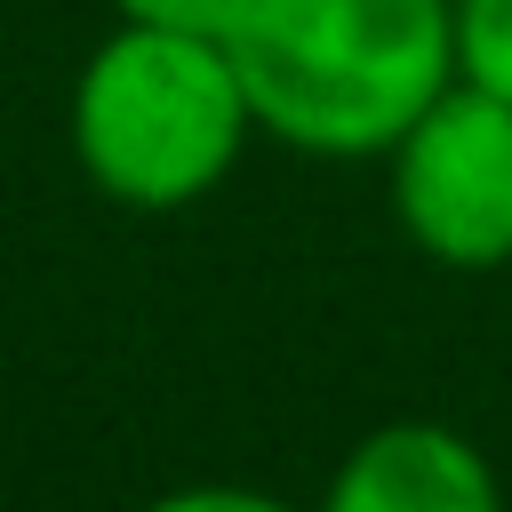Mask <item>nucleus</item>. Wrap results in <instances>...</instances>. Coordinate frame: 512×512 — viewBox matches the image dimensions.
Returning a JSON list of instances; mask_svg holds the SVG:
<instances>
[{"label":"nucleus","instance_id":"39448f33","mask_svg":"<svg viewBox=\"0 0 512 512\" xmlns=\"http://www.w3.org/2000/svg\"><path fill=\"white\" fill-rule=\"evenodd\" d=\"M456 80L512 96V0H456Z\"/></svg>","mask_w":512,"mask_h":512},{"label":"nucleus","instance_id":"7ed1b4c3","mask_svg":"<svg viewBox=\"0 0 512 512\" xmlns=\"http://www.w3.org/2000/svg\"><path fill=\"white\" fill-rule=\"evenodd\" d=\"M384 176L416 256L448 272L512 264V96L448 80L384 152Z\"/></svg>","mask_w":512,"mask_h":512},{"label":"nucleus","instance_id":"f257e3e1","mask_svg":"<svg viewBox=\"0 0 512 512\" xmlns=\"http://www.w3.org/2000/svg\"><path fill=\"white\" fill-rule=\"evenodd\" d=\"M224 48L256 136L312 160H384L456 80V0H248Z\"/></svg>","mask_w":512,"mask_h":512},{"label":"nucleus","instance_id":"f03ea898","mask_svg":"<svg viewBox=\"0 0 512 512\" xmlns=\"http://www.w3.org/2000/svg\"><path fill=\"white\" fill-rule=\"evenodd\" d=\"M64 128L80 176L104 200L168 216L232 176L240 144L256 136V112L224 40L120 24L88 48Z\"/></svg>","mask_w":512,"mask_h":512},{"label":"nucleus","instance_id":"20e7f679","mask_svg":"<svg viewBox=\"0 0 512 512\" xmlns=\"http://www.w3.org/2000/svg\"><path fill=\"white\" fill-rule=\"evenodd\" d=\"M312 512H504V480L456 424L392 416L344 448Z\"/></svg>","mask_w":512,"mask_h":512},{"label":"nucleus","instance_id":"423d86ee","mask_svg":"<svg viewBox=\"0 0 512 512\" xmlns=\"http://www.w3.org/2000/svg\"><path fill=\"white\" fill-rule=\"evenodd\" d=\"M120 24H152V32H200V40H232L248 0H112Z\"/></svg>","mask_w":512,"mask_h":512},{"label":"nucleus","instance_id":"0eeeda50","mask_svg":"<svg viewBox=\"0 0 512 512\" xmlns=\"http://www.w3.org/2000/svg\"><path fill=\"white\" fill-rule=\"evenodd\" d=\"M136 512H296V504L272 488H240V480H192V488H168Z\"/></svg>","mask_w":512,"mask_h":512}]
</instances>
